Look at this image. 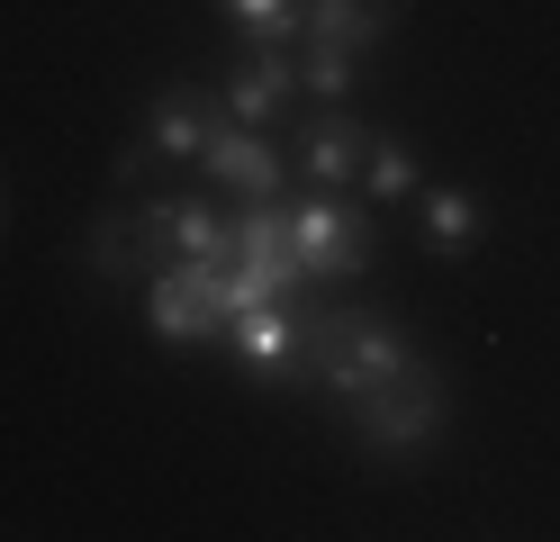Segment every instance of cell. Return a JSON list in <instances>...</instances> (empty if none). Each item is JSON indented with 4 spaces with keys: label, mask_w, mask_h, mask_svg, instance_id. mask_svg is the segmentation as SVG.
I'll list each match as a JSON object with an SVG mask.
<instances>
[{
    "label": "cell",
    "mask_w": 560,
    "mask_h": 542,
    "mask_svg": "<svg viewBox=\"0 0 560 542\" xmlns=\"http://www.w3.org/2000/svg\"><path fill=\"white\" fill-rule=\"evenodd\" d=\"M362 82V55H335V46H299V91L317 108H343V91Z\"/></svg>",
    "instance_id": "15"
},
{
    "label": "cell",
    "mask_w": 560,
    "mask_h": 542,
    "mask_svg": "<svg viewBox=\"0 0 560 542\" xmlns=\"http://www.w3.org/2000/svg\"><path fill=\"white\" fill-rule=\"evenodd\" d=\"M362 154H371V127L353 108H317V118H299V136H290V163L317 181V191H353Z\"/></svg>",
    "instance_id": "7"
},
{
    "label": "cell",
    "mask_w": 560,
    "mask_h": 542,
    "mask_svg": "<svg viewBox=\"0 0 560 542\" xmlns=\"http://www.w3.org/2000/svg\"><path fill=\"white\" fill-rule=\"evenodd\" d=\"M199 172L218 181V191H235V199H280V145L262 136V127H235V118H218L208 127V145H199Z\"/></svg>",
    "instance_id": "6"
},
{
    "label": "cell",
    "mask_w": 560,
    "mask_h": 542,
    "mask_svg": "<svg viewBox=\"0 0 560 542\" xmlns=\"http://www.w3.org/2000/svg\"><path fill=\"white\" fill-rule=\"evenodd\" d=\"M290 253L307 280H353V272H371V217L343 191H307V199H290Z\"/></svg>",
    "instance_id": "2"
},
{
    "label": "cell",
    "mask_w": 560,
    "mask_h": 542,
    "mask_svg": "<svg viewBox=\"0 0 560 542\" xmlns=\"http://www.w3.org/2000/svg\"><path fill=\"white\" fill-rule=\"evenodd\" d=\"M262 389H307V344H299V299H244L218 335Z\"/></svg>",
    "instance_id": "4"
},
{
    "label": "cell",
    "mask_w": 560,
    "mask_h": 542,
    "mask_svg": "<svg viewBox=\"0 0 560 542\" xmlns=\"http://www.w3.org/2000/svg\"><path fill=\"white\" fill-rule=\"evenodd\" d=\"M226 19L244 46H299V27H307V0H226Z\"/></svg>",
    "instance_id": "14"
},
{
    "label": "cell",
    "mask_w": 560,
    "mask_h": 542,
    "mask_svg": "<svg viewBox=\"0 0 560 542\" xmlns=\"http://www.w3.org/2000/svg\"><path fill=\"white\" fill-rule=\"evenodd\" d=\"M290 100H299V55L290 46H244V64L226 72V91H218V108H226L235 127L290 118Z\"/></svg>",
    "instance_id": "8"
},
{
    "label": "cell",
    "mask_w": 560,
    "mask_h": 542,
    "mask_svg": "<svg viewBox=\"0 0 560 542\" xmlns=\"http://www.w3.org/2000/svg\"><path fill=\"white\" fill-rule=\"evenodd\" d=\"M145 325H154L163 344H208L226 325V272L172 253L163 272H145Z\"/></svg>",
    "instance_id": "3"
},
{
    "label": "cell",
    "mask_w": 560,
    "mask_h": 542,
    "mask_svg": "<svg viewBox=\"0 0 560 542\" xmlns=\"http://www.w3.org/2000/svg\"><path fill=\"white\" fill-rule=\"evenodd\" d=\"M91 272L100 280H118V289H145V272H163V244H154V227H145V217H136V227H127V217H91Z\"/></svg>",
    "instance_id": "11"
},
{
    "label": "cell",
    "mask_w": 560,
    "mask_h": 542,
    "mask_svg": "<svg viewBox=\"0 0 560 542\" xmlns=\"http://www.w3.org/2000/svg\"><path fill=\"white\" fill-rule=\"evenodd\" d=\"M136 217L154 227V244H163V253H190V263L235 272V217H218L208 199H145Z\"/></svg>",
    "instance_id": "9"
},
{
    "label": "cell",
    "mask_w": 560,
    "mask_h": 542,
    "mask_svg": "<svg viewBox=\"0 0 560 542\" xmlns=\"http://www.w3.org/2000/svg\"><path fill=\"white\" fill-rule=\"evenodd\" d=\"M218 118H226V108L208 100L199 82H163V91H154L145 136H136L127 154H118V181H136L145 163H199V145H208V127H218Z\"/></svg>",
    "instance_id": "5"
},
{
    "label": "cell",
    "mask_w": 560,
    "mask_h": 542,
    "mask_svg": "<svg viewBox=\"0 0 560 542\" xmlns=\"http://www.w3.org/2000/svg\"><path fill=\"white\" fill-rule=\"evenodd\" d=\"M362 191H371V199H416V191H425V172H416V145H407V136L371 127V154H362Z\"/></svg>",
    "instance_id": "13"
},
{
    "label": "cell",
    "mask_w": 560,
    "mask_h": 542,
    "mask_svg": "<svg viewBox=\"0 0 560 542\" xmlns=\"http://www.w3.org/2000/svg\"><path fill=\"white\" fill-rule=\"evenodd\" d=\"M416 217H425V253H443V263H462L479 244V199L470 191H416Z\"/></svg>",
    "instance_id": "12"
},
{
    "label": "cell",
    "mask_w": 560,
    "mask_h": 542,
    "mask_svg": "<svg viewBox=\"0 0 560 542\" xmlns=\"http://www.w3.org/2000/svg\"><path fill=\"white\" fill-rule=\"evenodd\" d=\"M343 416H353V443H362V452H425L434 434L452 425V389H443V371L416 361V371L380 380L371 397H353Z\"/></svg>",
    "instance_id": "1"
},
{
    "label": "cell",
    "mask_w": 560,
    "mask_h": 542,
    "mask_svg": "<svg viewBox=\"0 0 560 542\" xmlns=\"http://www.w3.org/2000/svg\"><path fill=\"white\" fill-rule=\"evenodd\" d=\"M407 19V0H307L299 46H335V55H371L380 36Z\"/></svg>",
    "instance_id": "10"
}]
</instances>
